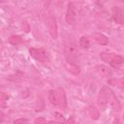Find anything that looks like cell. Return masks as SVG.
I'll return each instance as SVG.
<instances>
[{"label":"cell","mask_w":124,"mask_h":124,"mask_svg":"<svg viewBox=\"0 0 124 124\" xmlns=\"http://www.w3.org/2000/svg\"><path fill=\"white\" fill-rule=\"evenodd\" d=\"M64 54L69 64H77L78 59V50L75 44L66 43L64 46Z\"/></svg>","instance_id":"1"},{"label":"cell","mask_w":124,"mask_h":124,"mask_svg":"<svg viewBox=\"0 0 124 124\" xmlns=\"http://www.w3.org/2000/svg\"><path fill=\"white\" fill-rule=\"evenodd\" d=\"M100 57L103 61L108 62L113 66H118L124 63V58L121 55H117L114 53H108V52H101Z\"/></svg>","instance_id":"2"},{"label":"cell","mask_w":124,"mask_h":124,"mask_svg":"<svg viewBox=\"0 0 124 124\" xmlns=\"http://www.w3.org/2000/svg\"><path fill=\"white\" fill-rule=\"evenodd\" d=\"M110 92H111V90H110L107 85H104V86L100 89L99 94H98L97 102H98L99 107H100L102 109H105V108L107 107V105H108V100H109Z\"/></svg>","instance_id":"3"},{"label":"cell","mask_w":124,"mask_h":124,"mask_svg":"<svg viewBox=\"0 0 124 124\" xmlns=\"http://www.w3.org/2000/svg\"><path fill=\"white\" fill-rule=\"evenodd\" d=\"M29 52L32 57H34L36 60H38L41 63H47L49 61L47 52L44 48H36V47H31L29 49Z\"/></svg>","instance_id":"4"},{"label":"cell","mask_w":124,"mask_h":124,"mask_svg":"<svg viewBox=\"0 0 124 124\" xmlns=\"http://www.w3.org/2000/svg\"><path fill=\"white\" fill-rule=\"evenodd\" d=\"M46 25L48 32L53 40H56L58 37V28H57V22L56 18L53 16H48L46 18Z\"/></svg>","instance_id":"5"},{"label":"cell","mask_w":124,"mask_h":124,"mask_svg":"<svg viewBox=\"0 0 124 124\" xmlns=\"http://www.w3.org/2000/svg\"><path fill=\"white\" fill-rule=\"evenodd\" d=\"M66 21L69 24H74L75 20H76V10H75V6L73 3H69L68 4V9L66 12Z\"/></svg>","instance_id":"6"},{"label":"cell","mask_w":124,"mask_h":124,"mask_svg":"<svg viewBox=\"0 0 124 124\" xmlns=\"http://www.w3.org/2000/svg\"><path fill=\"white\" fill-rule=\"evenodd\" d=\"M57 92V98H58V107H60L62 109H64L67 106V99H66V94L63 88L59 87L56 89Z\"/></svg>","instance_id":"7"},{"label":"cell","mask_w":124,"mask_h":124,"mask_svg":"<svg viewBox=\"0 0 124 124\" xmlns=\"http://www.w3.org/2000/svg\"><path fill=\"white\" fill-rule=\"evenodd\" d=\"M95 69H96L97 73H98L101 77H103V78H110L111 75H112L111 70H110L108 67L105 66V65H97Z\"/></svg>","instance_id":"8"},{"label":"cell","mask_w":124,"mask_h":124,"mask_svg":"<svg viewBox=\"0 0 124 124\" xmlns=\"http://www.w3.org/2000/svg\"><path fill=\"white\" fill-rule=\"evenodd\" d=\"M112 17L116 23H118V24L123 23L124 16H123V13L119 7H113L112 8Z\"/></svg>","instance_id":"9"},{"label":"cell","mask_w":124,"mask_h":124,"mask_svg":"<svg viewBox=\"0 0 124 124\" xmlns=\"http://www.w3.org/2000/svg\"><path fill=\"white\" fill-rule=\"evenodd\" d=\"M108 103L110 105V107L115 110V111H119L120 108H121V106H120V103L118 101V99L116 98V96L114 95V93L111 91L110 92V96H109V100H108Z\"/></svg>","instance_id":"10"},{"label":"cell","mask_w":124,"mask_h":124,"mask_svg":"<svg viewBox=\"0 0 124 124\" xmlns=\"http://www.w3.org/2000/svg\"><path fill=\"white\" fill-rule=\"evenodd\" d=\"M93 38H94V40L99 45H102V46H105V45H107L108 43V37H106L105 35H103L101 33H95V34H93Z\"/></svg>","instance_id":"11"},{"label":"cell","mask_w":124,"mask_h":124,"mask_svg":"<svg viewBox=\"0 0 124 124\" xmlns=\"http://www.w3.org/2000/svg\"><path fill=\"white\" fill-rule=\"evenodd\" d=\"M87 112H88V115L90 116V118L93 120H97L100 117V112L94 106H89L87 108Z\"/></svg>","instance_id":"12"},{"label":"cell","mask_w":124,"mask_h":124,"mask_svg":"<svg viewBox=\"0 0 124 124\" xmlns=\"http://www.w3.org/2000/svg\"><path fill=\"white\" fill-rule=\"evenodd\" d=\"M48 101L52 106L58 107V98L56 90H49L48 91Z\"/></svg>","instance_id":"13"},{"label":"cell","mask_w":124,"mask_h":124,"mask_svg":"<svg viewBox=\"0 0 124 124\" xmlns=\"http://www.w3.org/2000/svg\"><path fill=\"white\" fill-rule=\"evenodd\" d=\"M9 43L11 44V45H13V46H17V45H19V44H21L22 43V38L20 37V36H18V35H13V36H11L10 38H9Z\"/></svg>","instance_id":"14"},{"label":"cell","mask_w":124,"mask_h":124,"mask_svg":"<svg viewBox=\"0 0 124 124\" xmlns=\"http://www.w3.org/2000/svg\"><path fill=\"white\" fill-rule=\"evenodd\" d=\"M108 83L124 89V78H110L108 80Z\"/></svg>","instance_id":"15"},{"label":"cell","mask_w":124,"mask_h":124,"mask_svg":"<svg viewBox=\"0 0 124 124\" xmlns=\"http://www.w3.org/2000/svg\"><path fill=\"white\" fill-rule=\"evenodd\" d=\"M78 44H79V46H80L81 48H88V47H89V46H90L89 40H88V39H87L85 36L80 37Z\"/></svg>","instance_id":"16"},{"label":"cell","mask_w":124,"mask_h":124,"mask_svg":"<svg viewBox=\"0 0 124 124\" xmlns=\"http://www.w3.org/2000/svg\"><path fill=\"white\" fill-rule=\"evenodd\" d=\"M44 108H45V101H44L43 97L39 96L37 99V102H36V111H41L44 109Z\"/></svg>","instance_id":"17"},{"label":"cell","mask_w":124,"mask_h":124,"mask_svg":"<svg viewBox=\"0 0 124 124\" xmlns=\"http://www.w3.org/2000/svg\"><path fill=\"white\" fill-rule=\"evenodd\" d=\"M68 70H69V72L73 73L74 75H78L79 72H80L79 67L77 64H70L69 67H68Z\"/></svg>","instance_id":"18"},{"label":"cell","mask_w":124,"mask_h":124,"mask_svg":"<svg viewBox=\"0 0 124 124\" xmlns=\"http://www.w3.org/2000/svg\"><path fill=\"white\" fill-rule=\"evenodd\" d=\"M21 27H22V29H23V31H24L25 33H28V32L30 31L29 23H28L26 20H23V21L21 22Z\"/></svg>","instance_id":"19"},{"label":"cell","mask_w":124,"mask_h":124,"mask_svg":"<svg viewBox=\"0 0 124 124\" xmlns=\"http://www.w3.org/2000/svg\"><path fill=\"white\" fill-rule=\"evenodd\" d=\"M34 124H48V122H47L46 119L44 118V117H38V118L35 119Z\"/></svg>","instance_id":"20"},{"label":"cell","mask_w":124,"mask_h":124,"mask_svg":"<svg viewBox=\"0 0 124 124\" xmlns=\"http://www.w3.org/2000/svg\"><path fill=\"white\" fill-rule=\"evenodd\" d=\"M54 116H55V117H56V119H57V120H59L61 123H64L65 118H64V116H63L61 113H59V112H54Z\"/></svg>","instance_id":"21"},{"label":"cell","mask_w":124,"mask_h":124,"mask_svg":"<svg viewBox=\"0 0 124 124\" xmlns=\"http://www.w3.org/2000/svg\"><path fill=\"white\" fill-rule=\"evenodd\" d=\"M25 123H27V119L25 118H19L14 121V124H25Z\"/></svg>","instance_id":"22"},{"label":"cell","mask_w":124,"mask_h":124,"mask_svg":"<svg viewBox=\"0 0 124 124\" xmlns=\"http://www.w3.org/2000/svg\"><path fill=\"white\" fill-rule=\"evenodd\" d=\"M9 97H8V95H5L4 93H2L1 94V101H4L5 99H8Z\"/></svg>","instance_id":"23"},{"label":"cell","mask_w":124,"mask_h":124,"mask_svg":"<svg viewBox=\"0 0 124 124\" xmlns=\"http://www.w3.org/2000/svg\"><path fill=\"white\" fill-rule=\"evenodd\" d=\"M66 124H75V121H74V118H73V117H71V118H69V120H68V122H67Z\"/></svg>","instance_id":"24"},{"label":"cell","mask_w":124,"mask_h":124,"mask_svg":"<svg viewBox=\"0 0 124 124\" xmlns=\"http://www.w3.org/2000/svg\"><path fill=\"white\" fill-rule=\"evenodd\" d=\"M48 124H65V123H61V122H57V121H49Z\"/></svg>","instance_id":"25"}]
</instances>
